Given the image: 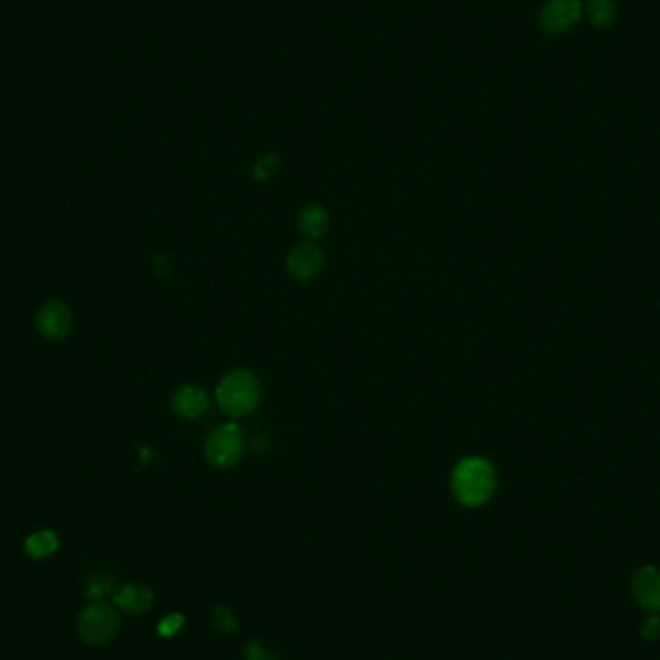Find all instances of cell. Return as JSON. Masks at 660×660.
Wrapping results in <instances>:
<instances>
[{"label": "cell", "instance_id": "obj_15", "mask_svg": "<svg viewBox=\"0 0 660 660\" xmlns=\"http://www.w3.org/2000/svg\"><path fill=\"white\" fill-rule=\"evenodd\" d=\"M279 166H280L279 157L265 155V157H261L254 166V180H257V182H265V180L272 178V174L279 171Z\"/></svg>", "mask_w": 660, "mask_h": 660}, {"label": "cell", "instance_id": "obj_16", "mask_svg": "<svg viewBox=\"0 0 660 660\" xmlns=\"http://www.w3.org/2000/svg\"><path fill=\"white\" fill-rule=\"evenodd\" d=\"M213 622H214V626H217V630L222 633H232L238 626V620L226 606H217L213 610Z\"/></svg>", "mask_w": 660, "mask_h": 660}, {"label": "cell", "instance_id": "obj_17", "mask_svg": "<svg viewBox=\"0 0 660 660\" xmlns=\"http://www.w3.org/2000/svg\"><path fill=\"white\" fill-rule=\"evenodd\" d=\"M182 626H184L182 614H171V616H166L163 622H159L157 631L161 638H172V635H176L180 630H182Z\"/></svg>", "mask_w": 660, "mask_h": 660}, {"label": "cell", "instance_id": "obj_4", "mask_svg": "<svg viewBox=\"0 0 660 660\" xmlns=\"http://www.w3.org/2000/svg\"><path fill=\"white\" fill-rule=\"evenodd\" d=\"M244 450H246L244 433L236 423H226L217 427L205 442V455L209 464L214 467H221V470L236 465L242 460Z\"/></svg>", "mask_w": 660, "mask_h": 660}, {"label": "cell", "instance_id": "obj_19", "mask_svg": "<svg viewBox=\"0 0 660 660\" xmlns=\"http://www.w3.org/2000/svg\"><path fill=\"white\" fill-rule=\"evenodd\" d=\"M246 660H272L271 653L259 643H249L246 649Z\"/></svg>", "mask_w": 660, "mask_h": 660}, {"label": "cell", "instance_id": "obj_7", "mask_svg": "<svg viewBox=\"0 0 660 660\" xmlns=\"http://www.w3.org/2000/svg\"><path fill=\"white\" fill-rule=\"evenodd\" d=\"M581 16L580 0H548L541 10V28L547 33L568 31Z\"/></svg>", "mask_w": 660, "mask_h": 660}, {"label": "cell", "instance_id": "obj_14", "mask_svg": "<svg viewBox=\"0 0 660 660\" xmlns=\"http://www.w3.org/2000/svg\"><path fill=\"white\" fill-rule=\"evenodd\" d=\"M113 585H114V581H113L111 575L104 573V572H99V573H95L93 578L88 581L83 595H86V598L91 603H101L103 598L113 591Z\"/></svg>", "mask_w": 660, "mask_h": 660}, {"label": "cell", "instance_id": "obj_9", "mask_svg": "<svg viewBox=\"0 0 660 660\" xmlns=\"http://www.w3.org/2000/svg\"><path fill=\"white\" fill-rule=\"evenodd\" d=\"M155 603V595L151 589L141 583H128L114 593V605L131 616L146 614Z\"/></svg>", "mask_w": 660, "mask_h": 660}, {"label": "cell", "instance_id": "obj_10", "mask_svg": "<svg viewBox=\"0 0 660 660\" xmlns=\"http://www.w3.org/2000/svg\"><path fill=\"white\" fill-rule=\"evenodd\" d=\"M172 407L178 415L186 419H197L203 414H207L209 396L205 390L194 385L180 387L172 396Z\"/></svg>", "mask_w": 660, "mask_h": 660}, {"label": "cell", "instance_id": "obj_3", "mask_svg": "<svg viewBox=\"0 0 660 660\" xmlns=\"http://www.w3.org/2000/svg\"><path fill=\"white\" fill-rule=\"evenodd\" d=\"M120 630L118 612L104 603H91L81 610L76 622V631L83 643L91 647H101L111 643Z\"/></svg>", "mask_w": 660, "mask_h": 660}, {"label": "cell", "instance_id": "obj_18", "mask_svg": "<svg viewBox=\"0 0 660 660\" xmlns=\"http://www.w3.org/2000/svg\"><path fill=\"white\" fill-rule=\"evenodd\" d=\"M641 638L645 641H656L660 638V618L658 614H649L641 626Z\"/></svg>", "mask_w": 660, "mask_h": 660}, {"label": "cell", "instance_id": "obj_13", "mask_svg": "<svg viewBox=\"0 0 660 660\" xmlns=\"http://www.w3.org/2000/svg\"><path fill=\"white\" fill-rule=\"evenodd\" d=\"M587 16L597 28H610L616 21L614 0H587Z\"/></svg>", "mask_w": 660, "mask_h": 660}, {"label": "cell", "instance_id": "obj_12", "mask_svg": "<svg viewBox=\"0 0 660 660\" xmlns=\"http://www.w3.org/2000/svg\"><path fill=\"white\" fill-rule=\"evenodd\" d=\"M58 547H60V539L51 530L35 531L26 539V543H23V550H26V555L33 560H43V558L53 556L58 550Z\"/></svg>", "mask_w": 660, "mask_h": 660}, {"label": "cell", "instance_id": "obj_8", "mask_svg": "<svg viewBox=\"0 0 660 660\" xmlns=\"http://www.w3.org/2000/svg\"><path fill=\"white\" fill-rule=\"evenodd\" d=\"M71 329V311L60 302L45 304L38 313V330L49 340L64 338Z\"/></svg>", "mask_w": 660, "mask_h": 660}, {"label": "cell", "instance_id": "obj_2", "mask_svg": "<svg viewBox=\"0 0 660 660\" xmlns=\"http://www.w3.org/2000/svg\"><path fill=\"white\" fill-rule=\"evenodd\" d=\"M259 380L246 369H238L228 373L217 387V402L226 414L247 415L259 404Z\"/></svg>", "mask_w": 660, "mask_h": 660}, {"label": "cell", "instance_id": "obj_11", "mask_svg": "<svg viewBox=\"0 0 660 660\" xmlns=\"http://www.w3.org/2000/svg\"><path fill=\"white\" fill-rule=\"evenodd\" d=\"M329 226H330V217L321 205H307L302 209V213H299V217H297L299 232L309 239H317L321 236H325Z\"/></svg>", "mask_w": 660, "mask_h": 660}, {"label": "cell", "instance_id": "obj_6", "mask_svg": "<svg viewBox=\"0 0 660 660\" xmlns=\"http://www.w3.org/2000/svg\"><path fill=\"white\" fill-rule=\"evenodd\" d=\"M631 593L647 614H660V570L643 566L631 580Z\"/></svg>", "mask_w": 660, "mask_h": 660}, {"label": "cell", "instance_id": "obj_1", "mask_svg": "<svg viewBox=\"0 0 660 660\" xmlns=\"http://www.w3.org/2000/svg\"><path fill=\"white\" fill-rule=\"evenodd\" d=\"M497 473L483 458H465L454 467L452 493L467 508H479L495 495Z\"/></svg>", "mask_w": 660, "mask_h": 660}, {"label": "cell", "instance_id": "obj_5", "mask_svg": "<svg viewBox=\"0 0 660 660\" xmlns=\"http://www.w3.org/2000/svg\"><path fill=\"white\" fill-rule=\"evenodd\" d=\"M286 267L296 280H313L315 276L321 274L322 267H325V255H322V249L313 242H302L294 246L290 254H288Z\"/></svg>", "mask_w": 660, "mask_h": 660}]
</instances>
